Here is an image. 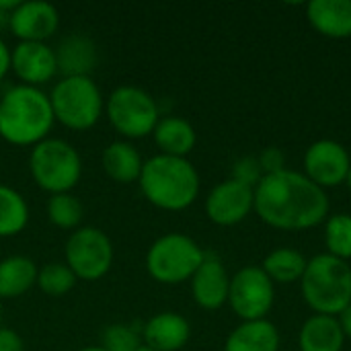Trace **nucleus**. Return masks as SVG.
Masks as SVG:
<instances>
[{"mask_svg":"<svg viewBox=\"0 0 351 351\" xmlns=\"http://www.w3.org/2000/svg\"><path fill=\"white\" fill-rule=\"evenodd\" d=\"M39 267L27 255H8L0 261V298L12 300L25 296L37 286Z\"/></svg>","mask_w":351,"mask_h":351,"instance_id":"obj_21","label":"nucleus"},{"mask_svg":"<svg viewBox=\"0 0 351 351\" xmlns=\"http://www.w3.org/2000/svg\"><path fill=\"white\" fill-rule=\"evenodd\" d=\"M45 214H47V220L56 228L74 232L82 224L84 208L80 199L74 197L72 193H58V195H49L45 204Z\"/></svg>","mask_w":351,"mask_h":351,"instance_id":"obj_26","label":"nucleus"},{"mask_svg":"<svg viewBox=\"0 0 351 351\" xmlns=\"http://www.w3.org/2000/svg\"><path fill=\"white\" fill-rule=\"evenodd\" d=\"M255 208V189L234 179L218 183L206 197V214L218 226L243 222Z\"/></svg>","mask_w":351,"mask_h":351,"instance_id":"obj_12","label":"nucleus"},{"mask_svg":"<svg viewBox=\"0 0 351 351\" xmlns=\"http://www.w3.org/2000/svg\"><path fill=\"white\" fill-rule=\"evenodd\" d=\"M10 70L27 86H41L58 74L56 51L47 43L19 41L10 49Z\"/></svg>","mask_w":351,"mask_h":351,"instance_id":"obj_14","label":"nucleus"},{"mask_svg":"<svg viewBox=\"0 0 351 351\" xmlns=\"http://www.w3.org/2000/svg\"><path fill=\"white\" fill-rule=\"evenodd\" d=\"M257 158H259L263 175H274V173H280V171L286 169V154L276 146L265 148Z\"/></svg>","mask_w":351,"mask_h":351,"instance_id":"obj_31","label":"nucleus"},{"mask_svg":"<svg viewBox=\"0 0 351 351\" xmlns=\"http://www.w3.org/2000/svg\"><path fill=\"white\" fill-rule=\"evenodd\" d=\"M8 70H10V47L0 39V80L6 76Z\"/></svg>","mask_w":351,"mask_h":351,"instance_id":"obj_33","label":"nucleus"},{"mask_svg":"<svg viewBox=\"0 0 351 351\" xmlns=\"http://www.w3.org/2000/svg\"><path fill=\"white\" fill-rule=\"evenodd\" d=\"M346 343V335L337 317L315 315L311 317L298 335L300 351H341Z\"/></svg>","mask_w":351,"mask_h":351,"instance_id":"obj_22","label":"nucleus"},{"mask_svg":"<svg viewBox=\"0 0 351 351\" xmlns=\"http://www.w3.org/2000/svg\"><path fill=\"white\" fill-rule=\"evenodd\" d=\"M49 103L56 121L74 132L90 130L105 113V99L93 76L60 78L49 93Z\"/></svg>","mask_w":351,"mask_h":351,"instance_id":"obj_5","label":"nucleus"},{"mask_svg":"<svg viewBox=\"0 0 351 351\" xmlns=\"http://www.w3.org/2000/svg\"><path fill=\"white\" fill-rule=\"evenodd\" d=\"M0 351H25L21 335L8 327H0Z\"/></svg>","mask_w":351,"mask_h":351,"instance_id":"obj_32","label":"nucleus"},{"mask_svg":"<svg viewBox=\"0 0 351 351\" xmlns=\"http://www.w3.org/2000/svg\"><path fill=\"white\" fill-rule=\"evenodd\" d=\"M101 165L111 181L119 185H130V183H138L142 175L144 158L140 156L138 148L132 142L115 140L105 146L101 154Z\"/></svg>","mask_w":351,"mask_h":351,"instance_id":"obj_19","label":"nucleus"},{"mask_svg":"<svg viewBox=\"0 0 351 351\" xmlns=\"http://www.w3.org/2000/svg\"><path fill=\"white\" fill-rule=\"evenodd\" d=\"M138 351H154V350H150V348H146V346H142V348H140V350Z\"/></svg>","mask_w":351,"mask_h":351,"instance_id":"obj_37","label":"nucleus"},{"mask_svg":"<svg viewBox=\"0 0 351 351\" xmlns=\"http://www.w3.org/2000/svg\"><path fill=\"white\" fill-rule=\"evenodd\" d=\"M142 346V329L138 331L134 325L128 323L109 325L101 337V348L107 351H138Z\"/></svg>","mask_w":351,"mask_h":351,"instance_id":"obj_29","label":"nucleus"},{"mask_svg":"<svg viewBox=\"0 0 351 351\" xmlns=\"http://www.w3.org/2000/svg\"><path fill=\"white\" fill-rule=\"evenodd\" d=\"M56 123L49 95L37 86L14 84L0 97V138L12 146H35Z\"/></svg>","mask_w":351,"mask_h":351,"instance_id":"obj_2","label":"nucleus"},{"mask_svg":"<svg viewBox=\"0 0 351 351\" xmlns=\"http://www.w3.org/2000/svg\"><path fill=\"white\" fill-rule=\"evenodd\" d=\"M191 337V325L185 317L173 311L150 317L142 327V341L154 351H179Z\"/></svg>","mask_w":351,"mask_h":351,"instance_id":"obj_16","label":"nucleus"},{"mask_svg":"<svg viewBox=\"0 0 351 351\" xmlns=\"http://www.w3.org/2000/svg\"><path fill=\"white\" fill-rule=\"evenodd\" d=\"M0 327H2V325H0Z\"/></svg>","mask_w":351,"mask_h":351,"instance_id":"obj_38","label":"nucleus"},{"mask_svg":"<svg viewBox=\"0 0 351 351\" xmlns=\"http://www.w3.org/2000/svg\"><path fill=\"white\" fill-rule=\"evenodd\" d=\"M337 321H339V325H341V331H343V335L346 337H350L351 339V304L337 317Z\"/></svg>","mask_w":351,"mask_h":351,"instance_id":"obj_34","label":"nucleus"},{"mask_svg":"<svg viewBox=\"0 0 351 351\" xmlns=\"http://www.w3.org/2000/svg\"><path fill=\"white\" fill-rule=\"evenodd\" d=\"M346 185H348V189L351 191V169H350V173H348V177H346Z\"/></svg>","mask_w":351,"mask_h":351,"instance_id":"obj_36","label":"nucleus"},{"mask_svg":"<svg viewBox=\"0 0 351 351\" xmlns=\"http://www.w3.org/2000/svg\"><path fill=\"white\" fill-rule=\"evenodd\" d=\"M325 243L327 253L348 261L351 259V216L350 214H333L325 224Z\"/></svg>","mask_w":351,"mask_h":351,"instance_id":"obj_28","label":"nucleus"},{"mask_svg":"<svg viewBox=\"0 0 351 351\" xmlns=\"http://www.w3.org/2000/svg\"><path fill=\"white\" fill-rule=\"evenodd\" d=\"M189 284L195 304L204 311H218L228 302L230 276L222 265V261L214 255L206 253L204 263L197 267Z\"/></svg>","mask_w":351,"mask_h":351,"instance_id":"obj_15","label":"nucleus"},{"mask_svg":"<svg viewBox=\"0 0 351 351\" xmlns=\"http://www.w3.org/2000/svg\"><path fill=\"white\" fill-rule=\"evenodd\" d=\"M224 351H280V333L267 319L243 321L226 337Z\"/></svg>","mask_w":351,"mask_h":351,"instance_id":"obj_23","label":"nucleus"},{"mask_svg":"<svg viewBox=\"0 0 351 351\" xmlns=\"http://www.w3.org/2000/svg\"><path fill=\"white\" fill-rule=\"evenodd\" d=\"M76 282L78 278L66 263H45L37 271V288L49 298L66 296L76 286Z\"/></svg>","mask_w":351,"mask_h":351,"instance_id":"obj_27","label":"nucleus"},{"mask_svg":"<svg viewBox=\"0 0 351 351\" xmlns=\"http://www.w3.org/2000/svg\"><path fill=\"white\" fill-rule=\"evenodd\" d=\"M105 115L111 128L128 142L152 136L160 111L154 97L134 84H121L105 99Z\"/></svg>","mask_w":351,"mask_h":351,"instance_id":"obj_8","label":"nucleus"},{"mask_svg":"<svg viewBox=\"0 0 351 351\" xmlns=\"http://www.w3.org/2000/svg\"><path fill=\"white\" fill-rule=\"evenodd\" d=\"M350 169V152L335 140H317L304 152V175L321 189L346 183Z\"/></svg>","mask_w":351,"mask_h":351,"instance_id":"obj_11","label":"nucleus"},{"mask_svg":"<svg viewBox=\"0 0 351 351\" xmlns=\"http://www.w3.org/2000/svg\"><path fill=\"white\" fill-rule=\"evenodd\" d=\"M60 27V12L53 4L43 0L19 2L8 16V31L19 41L47 43Z\"/></svg>","mask_w":351,"mask_h":351,"instance_id":"obj_13","label":"nucleus"},{"mask_svg":"<svg viewBox=\"0 0 351 351\" xmlns=\"http://www.w3.org/2000/svg\"><path fill=\"white\" fill-rule=\"evenodd\" d=\"M263 177L265 175L261 171V165H259L257 156H243L232 165V177L230 179H234V181H239L243 185H249V187L255 189Z\"/></svg>","mask_w":351,"mask_h":351,"instance_id":"obj_30","label":"nucleus"},{"mask_svg":"<svg viewBox=\"0 0 351 351\" xmlns=\"http://www.w3.org/2000/svg\"><path fill=\"white\" fill-rule=\"evenodd\" d=\"M206 251L187 234L169 232L158 237L146 253V271L165 286L189 282L204 263Z\"/></svg>","mask_w":351,"mask_h":351,"instance_id":"obj_7","label":"nucleus"},{"mask_svg":"<svg viewBox=\"0 0 351 351\" xmlns=\"http://www.w3.org/2000/svg\"><path fill=\"white\" fill-rule=\"evenodd\" d=\"M276 300L274 282L261 267L247 265L230 278L228 304L243 321H263Z\"/></svg>","mask_w":351,"mask_h":351,"instance_id":"obj_10","label":"nucleus"},{"mask_svg":"<svg viewBox=\"0 0 351 351\" xmlns=\"http://www.w3.org/2000/svg\"><path fill=\"white\" fill-rule=\"evenodd\" d=\"M53 51H56V62H58V74H62V78L90 76L99 58L95 41L84 33L66 35L53 47Z\"/></svg>","mask_w":351,"mask_h":351,"instance_id":"obj_17","label":"nucleus"},{"mask_svg":"<svg viewBox=\"0 0 351 351\" xmlns=\"http://www.w3.org/2000/svg\"><path fill=\"white\" fill-rule=\"evenodd\" d=\"M308 23L329 39L351 37V0H313L306 6Z\"/></svg>","mask_w":351,"mask_h":351,"instance_id":"obj_18","label":"nucleus"},{"mask_svg":"<svg viewBox=\"0 0 351 351\" xmlns=\"http://www.w3.org/2000/svg\"><path fill=\"white\" fill-rule=\"evenodd\" d=\"M138 185L154 208L181 212L199 195V173L187 158L156 154L144 160Z\"/></svg>","mask_w":351,"mask_h":351,"instance_id":"obj_3","label":"nucleus"},{"mask_svg":"<svg viewBox=\"0 0 351 351\" xmlns=\"http://www.w3.org/2000/svg\"><path fill=\"white\" fill-rule=\"evenodd\" d=\"M306 265H308V259L300 251L282 247V249L271 251L263 259L261 269L274 284H292V282L302 280Z\"/></svg>","mask_w":351,"mask_h":351,"instance_id":"obj_24","label":"nucleus"},{"mask_svg":"<svg viewBox=\"0 0 351 351\" xmlns=\"http://www.w3.org/2000/svg\"><path fill=\"white\" fill-rule=\"evenodd\" d=\"M152 138L156 148L160 150L158 154L179 156V158H187V154L195 148L197 142L195 128L187 119L177 115L160 117L152 132Z\"/></svg>","mask_w":351,"mask_h":351,"instance_id":"obj_20","label":"nucleus"},{"mask_svg":"<svg viewBox=\"0 0 351 351\" xmlns=\"http://www.w3.org/2000/svg\"><path fill=\"white\" fill-rule=\"evenodd\" d=\"M257 216L278 230H308L329 216V197L304 173L284 169L255 187Z\"/></svg>","mask_w":351,"mask_h":351,"instance_id":"obj_1","label":"nucleus"},{"mask_svg":"<svg viewBox=\"0 0 351 351\" xmlns=\"http://www.w3.org/2000/svg\"><path fill=\"white\" fill-rule=\"evenodd\" d=\"M33 181L49 195L70 193L82 177V156L62 138H45L29 154Z\"/></svg>","mask_w":351,"mask_h":351,"instance_id":"obj_6","label":"nucleus"},{"mask_svg":"<svg viewBox=\"0 0 351 351\" xmlns=\"http://www.w3.org/2000/svg\"><path fill=\"white\" fill-rule=\"evenodd\" d=\"M78 351H107L105 348H101V346H88V348H82V350Z\"/></svg>","mask_w":351,"mask_h":351,"instance_id":"obj_35","label":"nucleus"},{"mask_svg":"<svg viewBox=\"0 0 351 351\" xmlns=\"http://www.w3.org/2000/svg\"><path fill=\"white\" fill-rule=\"evenodd\" d=\"M300 286L304 302L317 315L339 317L351 304V265L329 253L315 255Z\"/></svg>","mask_w":351,"mask_h":351,"instance_id":"obj_4","label":"nucleus"},{"mask_svg":"<svg viewBox=\"0 0 351 351\" xmlns=\"http://www.w3.org/2000/svg\"><path fill=\"white\" fill-rule=\"evenodd\" d=\"M29 222V206L21 191L0 183V239L16 237Z\"/></svg>","mask_w":351,"mask_h":351,"instance_id":"obj_25","label":"nucleus"},{"mask_svg":"<svg viewBox=\"0 0 351 351\" xmlns=\"http://www.w3.org/2000/svg\"><path fill=\"white\" fill-rule=\"evenodd\" d=\"M66 265L82 282L105 278L113 265L115 249L111 239L97 226H80L70 232L64 247Z\"/></svg>","mask_w":351,"mask_h":351,"instance_id":"obj_9","label":"nucleus"}]
</instances>
